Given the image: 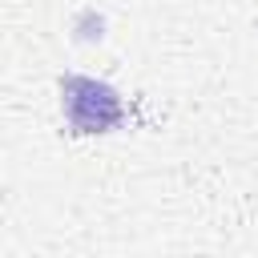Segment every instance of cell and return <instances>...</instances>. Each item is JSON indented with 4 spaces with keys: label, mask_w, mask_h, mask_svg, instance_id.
<instances>
[{
    "label": "cell",
    "mask_w": 258,
    "mask_h": 258,
    "mask_svg": "<svg viewBox=\"0 0 258 258\" xmlns=\"http://www.w3.org/2000/svg\"><path fill=\"white\" fill-rule=\"evenodd\" d=\"M105 32H109V20H105V12H97L93 4H85V8H77V12L69 16V36H73V44H101Z\"/></svg>",
    "instance_id": "2"
},
{
    "label": "cell",
    "mask_w": 258,
    "mask_h": 258,
    "mask_svg": "<svg viewBox=\"0 0 258 258\" xmlns=\"http://www.w3.org/2000/svg\"><path fill=\"white\" fill-rule=\"evenodd\" d=\"M56 97H60V121L73 137H113L129 125V101L105 77L64 73L56 81Z\"/></svg>",
    "instance_id": "1"
}]
</instances>
